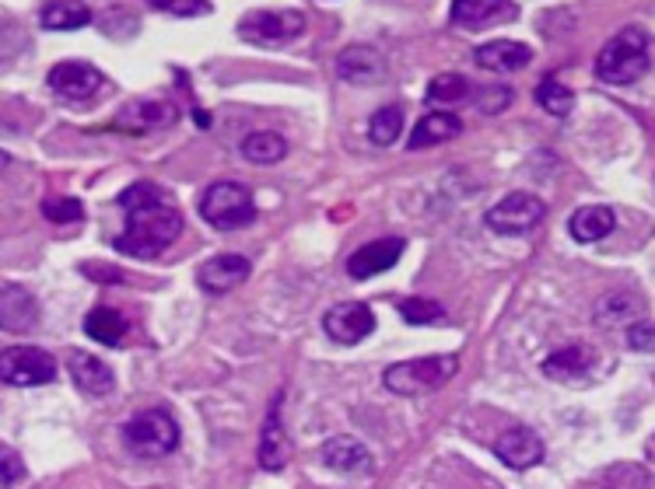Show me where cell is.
<instances>
[{
  "mask_svg": "<svg viewBox=\"0 0 655 489\" xmlns=\"http://www.w3.org/2000/svg\"><path fill=\"white\" fill-rule=\"evenodd\" d=\"M183 234V217L180 210H172L165 203L158 207H145L130 213V228L113 242L116 252L130 259H154L158 252H165V245H172Z\"/></svg>",
  "mask_w": 655,
  "mask_h": 489,
  "instance_id": "1",
  "label": "cell"
},
{
  "mask_svg": "<svg viewBox=\"0 0 655 489\" xmlns=\"http://www.w3.org/2000/svg\"><path fill=\"white\" fill-rule=\"evenodd\" d=\"M645 70H648V39L642 28H621L596 57V78L607 84H631Z\"/></svg>",
  "mask_w": 655,
  "mask_h": 489,
  "instance_id": "2",
  "label": "cell"
},
{
  "mask_svg": "<svg viewBox=\"0 0 655 489\" xmlns=\"http://www.w3.org/2000/svg\"><path fill=\"white\" fill-rule=\"evenodd\" d=\"M459 371V360L441 353V357H417V360H400L389 364L382 374V385L393 395H428L449 385Z\"/></svg>",
  "mask_w": 655,
  "mask_h": 489,
  "instance_id": "3",
  "label": "cell"
},
{
  "mask_svg": "<svg viewBox=\"0 0 655 489\" xmlns=\"http://www.w3.org/2000/svg\"><path fill=\"white\" fill-rule=\"evenodd\" d=\"M123 444L137 458H165L180 447V423L165 409H140L123 423Z\"/></svg>",
  "mask_w": 655,
  "mask_h": 489,
  "instance_id": "4",
  "label": "cell"
},
{
  "mask_svg": "<svg viewBox=\"0 0 655 489\" xmlns=\"http://www.w3.org/2000/svg\"><path fill=\"white\" fill-rule=\"evenodd\" d=\"M200 217L218 231H239L256 221L253 189L242 183H210L200 196Z\"/></svg>",
  "mask_w": 655,
  "mask_h": 489,
  "instance_id": "5",
  "label": "cell"
},
{
  "mask_svg": "<svg viewBox=\"0 0 655 489\" xmlns=\"http://www.w3.org/2000/svg\"><path fill=\"white\" fill-rule=\"evenodd\" d=\"M306 32V14L291 8L277 11H250L239 18V35L253 46H285Z\"/></svg>",
  "mask_w": 655,
  "mask_h": 489,
  "instance_id": "6",
  "label": "cell"
},
{
  "mask_svg": "<svg viewBox=\"0 0 655 489\" xmlns=\"http://www.w3.org/2000/svg\"><path fill=\"white\" fill-rule=\"evenodd\" d=\"M547 217V203L533 193H508L487 210V228L494 234H505V238H516V234H529Z\"/></svg>",
  "mask_w": 655,
  "mask_h": 489,
  "instance_id": "7",
  "label": "cell"
},
{
  "mask_svg": "<svg viewBox=\"0 0 655 489\" xmlns=\"http://www.w3.org/2000/svg\"><path fill=\"white\" fill-rule=\"evenodd\" d=\"M57 377V360L39 347H8L0 350V382L14 388L49 385Z\"/></svg>",
  "mask_w": 655,
  "mask_h": 489,
  "instance_id": "8",
  "label": "cell"
},
{
  "mask_svg": "<svg viewBox=\"0 0 655 489\" xmlns=\"http://www.w3.org/2000/svg\"><path fill=\"white\" fill-rule=\"evenodd\" d=\"M323 329L333 342L341 347H354V342H365L371 333H376V312L365 301H344L333 304L323 315Z\"/></svg>",
  "mask_w": 655,
  "mask_h": 489,
  "instance_id": "9",
  "label": "cell"
},
{
  "mask_svg": "<svg viewBox=\"0 0 655 489\" xmlns=\"http://www.w3.org/2000/svg\"><path fill=\"white\" fill-rule=\"evenodd\" d=\"M180 123V105L172 102H162V98H140V102H130L123 113L113 119L116 130L123 133H134V137H145V133H154V130H169V126Z\"/></svg>",
  "mask_w": 655,
  "mask_h": 489,
  "instance_id": "10",
  "label": "cell"
},
{
  "mask_svg": "<svg viewBox=\"0 0 655 489\" xmlns=\"http://www.w3.org/2000/svg\"><path fill=\"white\" fill-rule=\"evenodd\" d=\"M102 70L92 67V63H84V60H64L49 70V88H53V95H60L67 102H84V98H92L102 92Z\"/></svg>",
  "mask_w": 655,
  "mask_h": 489,
  "instance_id": "11",
  "label": "cell"
},
{
  "mask_svg": "<svg viewBox=\"0 0 655 489\" xmlns=\"http://www.w3.org/2000/svg\"><path fill=\"white\" fill-rule=\"evenodd\" d=\"M403 238H376L361 248L351 252L347 259V277L351 280H371L376 273H386V269H393L403 256Z\"/></svg>",
  "mask_w": 655,
  "mask_h": 489,
  "instance_id": "12",
  "label": "cell"
},
{
  "mask_svg": "<svg viewBox=\"0 0 655 489\" xmlns=\"http://www.w3.org/2000/svg\"><path fill=\"white\" fill-rule=\"evenodd\" d=\"M39 325V301L25 287H0V333H32Z\"/></svg>",
  "mask_w": 655,
  "mask_h": 489,
  "instance_id": "13",
  "label": "cell"
},
{
  "mask_svg": "<svg viewBox=\"0 0 655 489\" xmlns=\"http://www.w3.org/2000/svg\"><path fill=\"white\" fill-rule=\"evenodd\" d=\"M494 455H498L508 468H516V473H526V468L543 462V441H540V433H533L529 427H512L494 441Z\"/></svg>",
  "mask_w": 655,
  "mask_h": 489,
  "instance_id": "14",
  "label": "cell"
},
{
  "mask_svg": "<svg viewBox=\"0 0 655 489\" xmlns=\"http://www.w3.org/2000/svg\"><path fill=\"white\" fill-rule=\"evenodd\" d=\"M250 269H253L250 259L235 256V252H225V256L207 259L197 269V283L207 294H228V291H235V287H242L245 280H250Z\"/></svg>",
  "mask_w": 655,
  "mask_h": 489,
  "instance_id": "15",
  "label": "cell"
},
{
  "mask_svg": "<svg viewBox=\"0 0 655 489\" xmlns=\"http://www.w3.org/2000/svg\"><path fill=\"white\" fill-rule=\"evenodd\" d=\"M336 74L347 84H379L386 78V60L376 46H347L341 57H336Z\"/></svg>",
  "mask_w": 655,
  "mask_h": 489,
  "instance_id": "16",
  "label": "cell"
},
{
  "mask_svg": "<svg viewBox=\"0 0 655 489\" xmlns=\"http://www.w3.org/2000/svg\"><path fill=\"white\" fill-rule=\"evenodd\" d=\"M256 455H260V468H267V473H285L288 462H291V444H288L285 423H280V395L274 398V406L267 412V423H263Z\"/></svg>",
  "mask_w": 655,
  "mask_h": 489,
  "instance_id": "17",
  "label": "cell"
},
{
  "mask_svg": "<svg viewBox=\"0 0 655 489\" xmlns=\"http://www.w3.org/2000/svg\"><path fill=\"white\" fill-rule=\"evenodd\" d=\"M452 22L467 32H481L487 25H498L505 18H516L512 0H452Z\"/></svg>",
  "mask_w": 655,
  "mask_h": 489,
  "instance_id": "18",
  "label": "cell"
},
{
  "mask_svg": "<svg viewBox=\"0 0 655 489\" xmlns=\"http://www.w3.org/2000/svg\"><path fill=\"white\" fill-rule=\"evenodd\" d=\"M596 364V353L589 347H564V350H554L551 357L543 360V374L551 377V382H561V385H582L589 377Z\"/></svg>",
  "mask_w": 655,
  "mask_h": 489,
  "instance_id": "19",
  "label": "cell"
},
{
  "mask_svg": "<svg viewBox=\"0 0 655 489\" xmlns=\"http://www.w3.org/2000/svg\"><path fill=\"white\" fill-rule=\"evenodd\" d=\"M67 371H70V382L92 398H102L116 388V377H113L110 364H102L99 357L84 353V350H74L67 357Z\"/></svg>",
  "mask_w": 655,
  "mask_h": 489,
  "instance_id": "20",
  "label": "cell"
},
{
  "mask_svg": "<svg viewBox=\"0 0 655 489\" xmlns=\"http://www.w3.org/2000/svg\"><path fill=\"white\" fill-rule=\"evenodd\" d=\"M476 67L491 70V74H516V70L529 67L533 60V49L526 43H512V39H494V43H484L481 49L473 53Z\"/></svg>",
  "mask_w": 655,
  "mask_h": 489,
  "instance_id": "21",
  "label": "cell"
},
{
  "mask_svg": "<svg viewBox=\"0 0 655 489\" xmlns=\"http://www.w3.org/2000/svg\"><path fill=\"white\" fill-rule=\"evenodd\" d=\"M459 133H463V119L446 113V108H435V113L417 119V126L411 130V140H406V148L424 151V148H435V143H449Z\"/></svg>",
  "mask_w": 655,
  "mask_h": 489,
  "instance_id": "22",
  "label": "cell"
},
{
  "mask_svg": "<svg viewBox=\"0 0 655 489\" xmlns=\"http://www.w3.org/2000/svg\"><path fill=\"white\" fill-rule=\"evenodd\" d=\"M323 462L333 473H371V451L358 438H333L323 444Z\"/></svg>",
  "mask_w": 655,
  "mask_h": 489,
  "instance_id": "23",
  "label": "cell"
},
{
  "mask_svg": "<svg viewBox=\"0 0 655 489\" xmlns=\"http://www.w3.org/2000/svg\"><path fill=\"white\" fill-rule=\"evenodd\" d=\"M617 228V217L610 207H582L572 213V221H568V231H572V238L582 242V245H593V242H604L607 234Z\"/></svg>",
  "mask_w": 655,
  "mask_h": 489,
  "instance_id": "24",
  "label": "cell"
},
{
  "mask_svg": "<svg viewBox=\"0 0 655 489\" xmlns=\"http://www.w3.org/2000/svg\"><path fill=\"white\" fill-rule=\"evenodd\" d=\"M39 22L49 32H74L92 22V8L84 0H46L39 11Z\"/></svg>",
  "mask_w": 655,
  "mask_h": 489,
  "instance_id": "25",
  "label": "cell"
},
{
  "mask_svg": "<svg viewBox=\"0 0 655 489\" xmlns=\"http://www.w3.org/2000/svg\"><path fill=\"white\" fill-rule=\"evenodd\" d=\"M84 333L95 342H102V347H119V342L127 339L130 325L116 307H92V312L84 315Z\"/></svg>",
  "mask_w": 655,
  "mask_h": 489,
  "instance_id": "26",
  "label": "cell"
},
{
  "mask_svg": "<svg viewBox=\"0 0 655 489\" xmlns=\"http://www.w3.org/2000/svg\"><path fill=\"white\" fill-rule=\"evenodd\" d=\"M642 315V304L634 294H607V298H599L596 304V325H604V329H617V325H631V322H639Z\"/></svg>",
  "mask_w": 655,
  "mask_h": 489,
  "instance_id": "27",
  "label": "cell"
},
{
  "mask_svg": "<svg viewBox=\"0 0 655 489\" xmlns=\"http://www.w3.org/2000/svg\"><path fill=\"white\" fill-rule=\"evenodd\" d=\"M242 154L245 161H253V165H277V161H285L288 154V140L274 130H256L242 140Z\"/></svg>",
  "mask_w": 655,
  "mask_h": 489,
  "instance_id": "28",
  "label": "cell"
},
{
  "mask_svg": "<svg viewBox=\"0 0 655 489\" xmlns=\"http://www.w3.org/2000/svg\"><path fill=\"white\" fill-rule=\"evenodd\" d=\"M400 133H403V108L400 105H382L379 113L368 119V137H371V143H379V148L397 143Z\"/></svg>",
  "mask_w": 655,
  "mask_h": 489,
  "instance_id": "29",
  "label": "cell"
},
{
  "mask_svg": "<svg viewBox=\"0 0 655 489\" xmlns=\"http://www.w3.org/2000/svg\"><path fill=\"white\" fill-rule=\"evenodd\" d=\"M537 105L551 116H568L575 105V95H572V88H564L558 78H543L537 84Z\"/></svg>",
  "mask_w": 655,
  "mask_h": 489,
  "instance_id": "30",
  "label": "cell"
},
{
  "mask_svg": "<svg viewBox=\"0 0 655 489\" xmlns=\"http://www.w3.org/2000/svg\"><path fill=\"white\" fill-rule=\"evenodd\" d=\"M467 95H473V88H470L467 78H459V74H438L428 84V92H424L428 105H452V102H463Z\"/></svg>",
  "mask_w": 655,
  "mask_h": 489,
  "instance_id": "31",
  "label": "cell"
},
{
  "mask_svg": "<svg viewBox=\"0 0 655 489\" xmlns=\"http://www.w3.org/2000/svg\"><path fill=\"white\" fill-rule=\"evenodd\" d=\"M604 486L607 489H652V476L645 473L642 465H610L604 473Z\"/></svg>",
  "mask_w": 655,
  "mask_h": 489,
  "instance_id": "32",
  "label": "cell"
},
{
  "mask_svg": "<svg viewBox=\"0 0 655 489\" xmlns=\"http://www.w3.org/2000/svg\"><path fill=\"white\" fill-rule=\"evenodd\" d=\"M43 217L53 224H78L84 217V207L74 196H46L43 199Z\"/></svg>",
  "mask_w": 655,
  "mask_h": 489,
  "instance_id": "33",
  "label": "cell"
},
{
  "mask_svg": "<svg viewBox=\"0 0 655 489\" xmlns=\"http://www.w3.org/2000/svg\"><path fill=\"white\" fill-rule=\"evenodd\" d=\"M116 203L123 207V210H145V207H158V203H165V196H162V189H158L154 183H134L130 189H123L119 193V199Z\"/></svg>",
  "mask_w": 655,
  "mask_h": 489,
  "instance_id": "34",
  "label": "cell"
},
{
  "mask_svg": "<svg viewBox=\"0 0 655 489\" xmlns=\"http://www.w3.org/2000/svg\"><path fill=\"white\" fill-rule=\"evenodd\" d=\"M400 315L411 325H428V322H438L446 312H441V304L432 298H406L400 301Z\"/></svg>",
  "mask_w": 655,
  "mask_h": 489,
  "instance_id": "35",
  "label": "cell"
},
{
  "mask_svg": "<svg viewBox=\"0 0 655 489\" xmlns=\"http://www.w3.org/2000/svg\"><path fill=\"white\" fill-rule=\"evenodd\" d=\"M154 11L162 14H172V18H200V14H210V0H148Z\"/></svg>",
  "mask_w": 655,
  "mask_h": 489,
  "instance_id": "36",
  "label": "cell"
},
{
  "mask_svg": "<svg viewBox=\"0 0 655 489\" xmlns=\"http://www.w3.org/2000/svg\"><path fill=\"white\" fill-rule=\"evenodd\" d=\"M22 479H25V462L14 451L0 447V489H14Z\"/></svg>",
  "mask_w": 655,
  "mask_h": 489,
  "instance_id": "37",
  "label": "cell"
},
{
  "mask_svg": "<svg viewBox=\"0 0 655 489\" xmlns=\"http://www.w3.org/2000/svg\"><path fill=\"white\" fill-rule=\"evenodd\" d=\"M25 43H28V39H25V32L18 28L14 22H0V60L18 57Z\"/></svg>",
  "mask_w": 655,
  "mask_h": 489,
  "instance_id": "38",
  "label": "cell"
},
{
  "mask_svg": "<svg viewBox=\"0 0 655 489\" xmlns=\"http://www.w3.org/2000/svg\"><path fill=\"white\" fill-rule=\"evenodd\" d=\"M628 347L631 350H645V353H652L655 350V325L652 322H631L628 325Z\"/></svg>",
  "mask_w": 655,
  "mask_h": 489,
  "instance_id": "39",
  "label": "cell"
},
{
  "mask_svg": "<svg viewBox=\"0 0 655 489\" xmlns=\"http://www.w3.org/2000/svg\"><path fill=\"white\" fill-rule=\"evenodd\" d=\"M476 98H481L484 113H502V108H508V102H512V92L508 88H481Z\"/></svg>",
  "mask_w": 655,
  "mask_h": 489,
  "instance_id": "40",
  "label": "cell"
},
{
  "mask_svg": "<svg viewBox=\"0 0 655 489\" xmlns=\"http://www.w3.org/2000/svg\"><path fill=\"white\" fill-rule=\"evenodd\" d=\"M81 269H84V273L92 277V280H105V283H119V280H123L116 266H99V263H84Z\"/></svg>",
  "mask_w": 655,
  "mask_h": 489,
  "instance_id": "41",
  "label": "cell"
},
{
  "mask_svg": "<svg viewBox=\"0 0 655 489\" xmlns=\"http://www.w3.org/2000/svg\"><path fill=\"white\" fill-rule=\"evenodd\" d=\"M8 165H11V158H8V151H0V172H8Z\"/></svg>",
  "mask_w": 655,
  "mask_h": 489,
  "instance_id": "42",
  "label": "cell"
},
{
  "mask_svg": "<svg viewBox=\"0 0 655 489\" xmlns=\"http://www.w3.org/2000/svg\"><path fill=\"white\" fill-rule=\"evenodd\" d=\"M648 458L655 462V433H652V441H648Z\"/></svg>",
  "mask_w": 655,
  "mask_h": 489,
  "instance_id": "43",
  "label": "cell"
}]
</instances>
